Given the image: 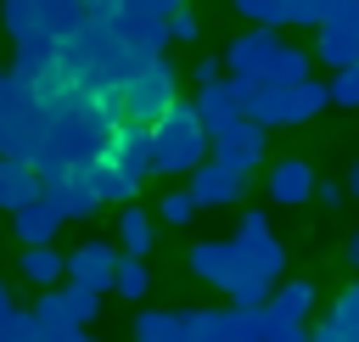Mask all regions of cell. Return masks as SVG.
Returning <instances> with one entry per match:
<instances>
[{
  "label": "cell",
  "instance_id": "obj_31",
  "mask_svg": "<svg viewBox=\"0 0 359 342\" xmlns=\"http://www.w3.org/2000/svg\"><path fill=\"white\" fill-rule=\"evenodd\" d=\"M331 101H337V107H359V62L331 78Z\"/></svg>",
  "mask_w": 359,
  "mask_h": 342
},
{
  "label": "cell",
  "instance_id": "obj_30",
  "mask_svg": "<svg viewBox=\"0 0 359 342\" xmlns=\"http://www.w3.org/2000/svg\"><path fill=\"white\" fill-rule=\"evenodd\" d=\"M163 28H168V39H180V45H191V39L202 34V22H196V11H191V6L168 11V17H163Z\"/></svg>",
  "mask_w": 359,
  "mask_h": 342
},
{
  "label": "cell",
  "instance_id": "obj_34",
  "mask_svg": "<svg viewBox=\"0 0 359 342\" xmlns=\"http://www.w3.org/2000/svg\"><path fill=\"white\" fill-rule=\"evenodd\" d=\"M191 78H196V84H219V78H224V62H219V56H196Z\"/></svg>",
  "mask_w": 359,
  "mask_h": 342
},
{
  "label": "cell",
  "instance_id": "obj_10",
  "mask_svg": "<svg viewBox=\"0 0 359 342\" xmlns=\"http://www.w3.org/2000/svg\"><path fill=\"white\" fill-rule=\"evenodd\" d=\"M247 185H252V174H236V168H224V163H202L196 174H191V196H196V207H236L241 196H247Z\"/></svg>",
  "mask_w": 359,
  "mask_h": 342
},
{
  "label": "cell",
  "instance_id": "obj_18",
  "mask_svg": "<svg viewBox=\"0 0 359 342\" xmlns=\"http://www.w3.org/2000/svg\"><path fill=\"white\" fill-rule=\"evenodd\" d=\"M135 342H191V314H180V308H140L135 314Z\"/></svg>",
  "mask_w": 359,
  "mask_h": 342
},
{
  "label": "cell",
  "instance_id": "obj_12",
  "mask_svg": "<svg viewBox=\"0 0 359 342\" xmlns=\"http://www.w3.org/2000/svg\"><path fill=\"white\" fill-rule=\"evenodd\" d=\"M191 107H196V118H202V129H208V140H213L224 123L241 118V90H236V78H219V84H202Z\"/></svg>",
  "mask_w": 359,
  "mask_h": 342
},
{
  "label": "cell",
  "instance_id": "obj_11",
  "mask_svg": "<svg viewBox=\"0 0 359 342\" xmlns=\"http://www.w3.org/2000/svg\"><path fill=\"white\" fill-rule=\"evenodd\" d=\"M191 342H258V308H202L191 314Z\"/></svg>",
  "mask_w": 359,
  "mask_h": 342
},
{
  "label": "cell",
  "instance_id": "obj_22",
  "mask_svg": "<svg viewBox=\"0 0 359 342\" xmlns=\"http://www.w3.org/2000/svg\"><path fill=\"white\" fill-rule=\"evenodd\" d=\"M314 56H320V62L331 67V78H337V73H348V67L359 62V34H353V28H331V22H320Z\"/></svg>",
  "mask_w": 359,
  "mask_h": 342
},
{
  "label": "cell",
  "instance_id": "obj_7",
  "mask_svg": "<svg viewBox=\"0 0 359 342\" xmlns=\"http://www.w3.org/2000/svg\"><path fill=\"white\" fill-rule=\"evenodd\" d=\"M185 264H191V275H196V280L219 286L224 297L247 280V264H241V247H236V241H196V247L185 252Z\"/></svg>",
  "mask_w": 359,
  "mask_h": 342
},
{
  "label": "cell",
  "instance_id": "obj_26",
  "mask_svg": "<svg viewBox=\"0 0 359 342\" xmlns=\"http://www.w3.org/2000/svg\"><path fill=\"white\" fill-rule=\"evenodd\" d=\"M112 292H118V297H129V303H140V297L151 292V269H146L140 258H123V264H118V280H112Z\"/></svg>",
  "mask_w": 359,
  "mask_h": 342
},
{
  "label": "cell",
  "instance_id": "obj_35",
  "mask_svg": "<svg viewBox=\"0 0 359 342\" xmlns=\"http://www.w3.org/2000/svg\"><path fill=\"white\" fill-rule=\"evenodd\" d=\"M314 196H320L325 207H342V185H331V179H325V185H314Z\"/></svg>",
  "mask_w": 359,
  "mask_h": 342
},
{
  "label": "cell",
  "instance_id": "obj_36",
  "mask_svg": "<svg viewBox=\"0 0 359 342\" xmlns=\"http://www.w3.org/2000/svg\"><path fill=\"white\" fill-rule=\"evenodd\" d=\"M11 314H17V308H11V292H6V280H0V342H6V325H11Z\"/></svg>",
  "mask_w": 359,
  "mask_h": 342
},
{
  "label": "cell",
  "instance_id": "obj_21",
  "mask_svg": "<svg viewBox=\"0 0 359 342\" xmlns=\"http://www.w3.org/2000/svg\"><path fill=\"white\" fill-rule=\"evenodd\" d=\"M230 241H236V235H230ZM236 247H241V264H247V275H252V280H264V286H269V280H280V269H286V247H280L275 235L236 241Z\"/></svg>",
  "mask_w": 359,
  "mask_h": 342
},
{
  "label": "cell",
  "instance_id": "obj_37",
  "mask_svg": "<svg viewBox=\"0 0 359 342\" xmlns=\"http://www.w3.org/2000/svg\"><path fill=\"white\" fill-rule=\"evenodd\" d=\"M314 342H348V336H342V331H337V325H331V320H325V325H320V331H314Z\"/></svg>",
  "mask_w": 359,
  "mask_h": 342
},
{
  "label": "cell",
  "instance_id": "obj_5",
  "mask_svg": "<svg viewBox=\"0 0 359 342\" xmlns=\"http://www.w3.org/2000/svg\"><path fill=\"white\" fill-rule=\"evenodd\" d=\"M84 22V0H6V28L17 45L28 39H67Z\"/></svg>",
  "mask_w": 359,
  "mask_h": 342
},
{
  "label": "cell",
  "instance_id": "obj_27",
  "mask_svg": "<svg viewBox=\"0 0 359 342\" xmlns=\"http://www.w3.org/2000/svg\"><path fill=\"white\" fill-rule=\"evenodd\" d=\"M62 297H67V320H73V325H90V320L101 314V292L79 286V280H67V286H62Z\"/></svg>",
  "mask_w": 359,
  "mask_h": 342
},
{
  "label": "cell",
  "instance_id": "obj_16",
  "mask_svg": "<svg viewBox=\"0 0 359 342\" xmlns=\"http://www.w3.org/2000/svg\"><path fill=\"white\" fill-rule=\"evenodd\" d=\"M280 39H275V28H247L241 39H230V50H224V67H230V78H252V67L275 50Z\"/></svg>",
  "mask_w": 359,
  "mask_h": 342
},
{
  "label": "cell",
  "instance_id": "obj_4",
  "mask_svg": "<svg viewBox=\"0 0 359 342\" xmlns=\"http://www.w3.org/2000/svg\"><path fill=\"white\" fill-rule=\"evenodd\" d=\"M174 67L163 62V56H151V62H140V67H129L123 78H118V107H123V123H140V129H151L180 95H174Z\"/></svg>",
  "mask_w": 359,
  "mask_h": 342
},
{
  "label": "cell",
  "instance_id": "obj_17",
  "mask_svg": "<svg viewBox=\"0 0 359 342\" xmlns=\"http://www.w3.org/2000/svg\"><path fill=\"white\" fill-rule=\"evenodd\" d=\"M45 196L62 207V219H84V213H95L101 207V196L90 191V179H84V168H73V174H62V179H50L45 185Z\"/></svg>",
  "mask_w": 359,
  "mask_h": 342
},
{
  "label": "cell",
  "instance_id": "obj_6",
  "mask_svg": "<svg viewBox=\"0 0 359 342\" xmlns=\"http://www.w3.org/2000/svg\"><path fill=\"white\" fill-rule=\"evenodd\" d=\"M208 157L224 163V168H236V174H252V168L264 163V123H252V118L224 123V129L208 140Z\"/></svg>",
  "mask_w": 359,
  "mask_h": 342
},
{
  "label": "cell",
  "instance_id": "obj_28",
  "mask_svg": "<svg viewBox=\"0 0 359 342\" xmlns=\"http://www.w3.org/2000/svg\"><path fill=\"white\" fill-rule=\"evenodd\" d=\"M258 342H314V336H309V325H286L269 308H258Z\"/></svg>",
  "mask_w": 359,
  "mask_h": 342
},
{
  "label": "cell",
  "instance_id": "obj_29",
  "mask_svg": "<svg viewBox=\"0 0 359 342\" xmlns=\"http://www.w3.org/2000/svg\"><path fill=\"white\" fill-rule=\"evenodd\" d=\"M34 320H45V325H67V331H79L73 320H67V297H62V286H50V292H39V303L28 308Z\"/></svg>",
  "mask_w": 359,
  "mask_h": 342
},
{
  "label": "cell",
  "instance_id": "obj_13",
  "mask_svg": "<svg viewBox=\"0 0 359 342\" xmlns=\"http://www.w3.org/2000/svg\"><path fill=\"white\" fill-rule=\"evenodd\" d=\"M62 207L50 202V196H39V202H28V207H17V219H11V230H17V241L22 247H56V235H62Z\"/></svg>",
  "mask_w": 359,
  "mask_h": 342
},
{
  "label": "cell",
  "instance_id": "obj_8",
  "mask_svg": "<svg viewBox=\"0 0 359 342\" xmlns=\"http://www.w3.org/2000/svg\"><path fill=\"white\" fill-rule=\"evenodd\" d=\"M337 0H236V11L252 22V28H286V22H303V28H320L331 17Z\"/></svg>",
  "mask_w": 359,
  "mask_h": 342
},
{
  "label": "cell",
  "instance_id": "obj_14",
  "mask_svg": "<svg viewBox=\"0 0 359 342\" xmlns=\"http://www.w3.org/2000/svg\"><path fill=\"white\" fill-rule=\"evenodd\" d=\"M314 168L303 163V157H280L275 168H269V196L280 202V207H297V202H309L314 196Z\"/></svg>",
  "mask_w": 359,
  "mask_h": 342
},
{
  "label": "cell",
  "instance_id": "obj_24",
  "mask_svg": "<svg viewBox=\"0 0 359 342\" xmlns=\"http://www.w3.org/2000/svg\"><path fill=\"white\" fill-rule=\"evenodd\" d=\"M39 292H50L62 275H67V252H56V247H22V264H17Z\"/></svg>",
  "mask_w": 359,
  "mask_h": 342
},
{
  "label": "cell",
  "instance_id": "obj_25",
  "mask_svg": "<svg viewBox=\"0 0 359 342\" xmlns=\"http://www.w3.org/2000/svg\"><path fill=\"white\" fill-rule=\"evenodd\" d=\"M196 196L185 191V185H174V191H163V202H157V219L163 224H174V230H185V224H196Z\"/></svg>",
  "mask_w": 359,
  "mask_h": 342
},
{
  "label": "cell",
  "instance_id": "obj_40",
  "mask_svg": "<svg viewBox=\"0 0 359 342\" xmlns=\"http://www.w3.org/2000/svg\"><path fill=\"white\" fill-rule=\"evenodd\" d=\"M79 342H95V336H79Z\"/></svg>",
  "mask_w": 359,
  "mask_h": 342
},
{
  "label": "cell",
  "instance_id": "obj_19",
  "mask_svg": "<svg viewBox=\"0 0 359 342\" xmlns=\"http://www.w3.org/2000/svg\"><path fill=\"white\" fill-rule=\"evenodd\" d=\"M303 78H309V56L292 50V45H275V50L252 67V84H275V90H280V84H303Z\"/></svg>",
  "mask_w": 359,
  "mask_h": 342
},
{
  "label": "cell",
  "instance_id": "obj_20",
  "mask_svg": "<svg viewBox=\"0 0 359 342\" xmlns=\"http://www.w3.org/2000/svg\"><path fill=\"white\" fill-rule=\"evenodd\" d=\"M45 196V185H39V174L28 168V163H11V157H0V207H28V202H39Z\"/></svg>",
  "mask_w": 359,
  "mask_h": 342
},
{
  "label": "cell",
  "instance_id": "obj_32",
  "mask_svg": "<svg viewBox=\"0 0 359 342\" xmlns=\"http://www.w3.org/2000/svg\"><path fill=\"white\" fill-rule=\"evenodd\" d=\"M258 235H269V213L247 207V213H241V224H236V241H258Z\"/></svg>",
  "mask_w": 359,
  "mask_h": 342
},
{
  "label": "cell",
  "instance_id": "obj_39",
  "mask_svg": "<svg viewBox=\"0 0 359 342\" xmlns=\"http://www.w3.org/2000/svg\"><path fill=\"white\" fill-rule=\"evenodd\" d=\"M348 191H353V196H359V163H353V168H348Z\"/></svg>",
  "mask_w": 359,
  "mask_h": 342
},
{
  "label": "cell",
  "instance_id": "obj_1",
  "mask_svg": "<svg viewBox=\"0 0 359 342\" xmlns=\"http://www.w3.org/2000/svg\"><path fill=\"white\" fill-rule=\"evenodd\" d=\"M146 174H151V129H140V123H118L107 135V146L95 151V163L84 168L90 191L101 202H118V207L140 191Z\"/></svg>",
  "mask_w": 359,
  "mask_h": 342
},
{
  "label": "cell",
  "instance_id": "obj_15",
  "mask_svg": "<svg viewBox=\"0 0 359 342\" xmlns=\"http://www.w3.org/2000/svg\"><path fill=\"white\" fill-rule=\"evenodd\" d=\"M112 224H118V252H123V258H146V252H151L157 224H151V213H146L140 202H123Z\"/></svg>",
  "mask_w": 359,
  "mask_h": 342
},
{
  "label": "cell",
  "instance_id": "obj_9",
  "mask_svg": "<svg viewBox=\"0 0 359 342\" xmlns=\"http://www.w3.org/2000/svg\"><path fill=\"white\" fill-rule=\"evenodd\" d=\"M118 264H123V252H118L112 241H95V235H84V241L67 252V280H79V286H90V292H112V280H118Z\"/></svg>",
  "mask_w": 359,
  "mask_h": 342
},
{
  "label": "cell",
  "instance_id": "obj_33",
  "mask_svg": "<svg viewBox=\"0 0 359 342\" xmlns=\"http://www.w3.org/2000/svg\"><path fill=\"white\" fill-rule=\"evenodd\" d=\"M325 22H331V28H353V34H359V0H337Z\"/></svg>",
  "mask_w": 359,
  "mask_h": 342
},
{
  "label": "cell",
  "instance_id": "obj_23",
  "mask_svg": "<svg viewBox=\"0 0 359 342\" xmlns=\"http://www.w3.org/2000/svg\"><path fill=\"white\" fill-rule=\"evenodd\" d=\"M264 308H269L275 320H286V325H303L309 308H314V280H280V286L269 292Z\"/></svg>",
  "mask_w": 359,
  "mask_h": 342
},
{
  "label": "cell",
  "instance_id": "obj_38",
  "mask_svg": "<svg viewBox=\"0 0 359 342\" xmlns=\"http://www.w3.org/2000/svg\"><path fill=\"white\" fill-rule=\"evenodd\" d=\"M348 264H353V269H359V230H353V235H348Z\"/></svg>",
  "mask_w": 359,
  "mask_h": 342
},
{
  "label": "cell",
  "instance_id": "obj_41",
  "mask_svg": "<svg viewBox=\"0 0 359 342\" xmlns=\"http://www.w3.org/2000/svg\"><path fill=\"white\" fill-rule=\"evenodd\" d=\"M0 84H6V73H0Z\"/></svg>",
  "mask_w": 359,
  "mask_h": 342
},
{
  "label": "cell",
  "instance_id": "obj_2",
  "mask_svg": "<svg viewBox=\"0 0 359 342\" xmlns=\"http://www.w3.org/2000/svg\"><path fill=\"white\" fill-rule=\"evenodd\" d=\"M236 90H241V118H252V123H264V129H286V123H309L320 107H331V84H314V78H303V84H252V78H236Z\"/></svg>",
  "mask_w": 359,
  "mask_h": 342
},
{
  "label": "cell",
  "instance_id": "obj_3",
  "mask_svg": "<svg viewBox=\"0 0 359 342\" xmlns=\"http://www.w3.org/2000/svg\"><path fill=\"white\" fill-rule=\"evenodd\" d=\"M208 163V129L191 101H174L151 123V174H196Z\"/></svg>",
  "mask_w": 359,
  "mask_h": 342
}]
</instances>
